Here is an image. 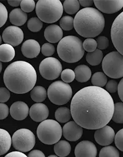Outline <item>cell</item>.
I'll return each instance as SVG.
<instances>
[{"mask_svg": "<svg viewBox=\"0 0 123 157\" xmlns=\"http://www.w3.org/2000/svg\"><path fill=\"white\" fill-rule=\"evenodd\" d=\"M30 118L36 122H42L49 116L48 107L44 103H37L34 104L29 109Z\"/></svg>", "mask_w": 123, "mask_h": 157, "instance_id": "e0dca14e", "label": "cell"}, {"mask_svg": "<svg viewBox=\"0 0 123 157\" xmlns=\"http://www.w3.org/2000/svg\"><path fill=\"white\" fill-rule=\"evenodd\" d=\"M62 7L63 10H64L67 13L73 15L79 11L80 4L77 0H65L62 4Z\"/></svg>", "mask_w": 123, "mask_h": 157, "instance_id": "83f0119b", "label": "cell"}, {"mask_svg": "<svg viewBox=\"0 0 123 157\" xmlns=\"http://www.w3.org/2000/svg\"><path fill=\"white\" fill-rule=\"evenodd\" d=\"M27 157H45V155L40 150H34L28 154Z\"/></svg>", "mask_w": 123, "mask_h": 157, "instance_id": "f6af8a7d", "label": "cell"}, {"mask_svg": "<svg viewBox=\"0 0 123 157\" xmlns=\"http://www.w3.org/2000/svg\"><path fill=\"white\" fill-rule=\"evenodd\" d=\"M60 75L62 82L66 83H69L73 82L75 78V75L74 71L71 69H65L64 70L62 71Z\"/></svg>", "mask_w": 123, "mask_h": 157, "instance_id": "d590c367", "label": "cell"}, {"mask_svg": "<svg viewBox=\"0 0 123 157\" xmlns=\"http://www.w3.org/2000/svg\"><path fill=\"white\" fill-rule=\"evenodd\" d=\"M48 157H58V156H57V155H50V156H49Z\"/></svg>", "mask_w": 123, "mask_h": 157, "instance_id": "816d5d0a", "label": "cell"}, {"mask_svg": "<svg viewBox=\"0 0 123 157\" xmlns=\"http://www.w3.org/2000/svg\"><path fill=\"white\" fill-rule=\"evenodd\" d=\"M76 80L81 83L87 82L92 76L90 68L85 65H80L77 67L74 71Z\"/></svg>", "mask_w": 123, "mask_h": 157, "instance_id": "603a6c76", "label": "cell"}, {"mask_svg": "<svg viewBox=\"0 0 123 157\" xmlns=\"http://www.w3.org/2000/svg\"><path fill=\"white\" fill-rule=\"evenodd\" d=\"M47 91L46 89L41 86H36L31 90L30 97L35 102L41 103L44 101L47 98Z\"/></svg>", "mask_w": 123, "mask_h": 157, "instance_id": "484cf974", "label": "cell"}, {"mask_svg": "<svg viewBox=\"0 0 123 157\" xmlns=\"http://www.w3.org/2000/svg\"><path fill=\"white\" fill-rule=\"evenodd\" d=\"M105 19L98 10L87 7L78 12L73 20V27L84 38H92L98 36L104 30Z\"/></svg>", "mask_w": 123, "mask_h": 157, "instance_id": "3957f363", "label": "cell"}, {"mask_svg": "<svg viewBox=\"0 0 123 157\" xmlns=\"http://www.w3.org/2000/svg\"><path fill=\"white\" fill-rule=\"evenodd\" d=\"M8 18V12L6 6L0 2V28L6 22Z\"/></svg>", "mask_w": 123, "mask_h": 157, "instance_id": "f35d334b", "label": "cell"}, {"mask_svg": "<svg viewBox=\"0 0 123 157\" xmlns=\"http://www.w3.org/2000/svg\"><path fill=\"white\" fill-rule=\"evenodd\" d=\"M91 82L94 86L102 88L106 85L107 78L103 72H97L92 76Z\"/></svg>", "mask_w": 123, "mask_h": 157, "instance_id": "f546056e", "label": "cell"}, {"mask_svg": "<svg viewBox=\"0 0 123 157\" xmlns=\"http://www.w3.org/2000/svg\"><path fill=\"white\" fill-rule=\"evenodd\" d=\"M38 18L46 23H54L61 18L63 7L60 0H39L37 3Z\"/></svg>", "mask_w": 123, "mask_h": 157, "instance_id": "5b68a950", "label": "cell"}, {"mask_svg": "<svg viewBox=\"0 0 123 157\" xmlns=\"http://www.w3.org/2000/svg\"><path fill=\"white\" fill-rule=\"evenodd\" d=\"M35 142L36 139L34 133L25 128L17 130L12 137L14 147L21 152H27L32 150Z\"/></svg>", "mask_w": 123, "mask_h": 157, "instance_id": "9c48e42d", "label": "cell"}, {"mask_svg": "<svg viewBox=\"0 0 123 157\" xmlns=\"http://www.w3.org/2000/svg\"><path fill=\"white\" fill-rule=\"evenodd\" d=\"M10 97L9 90L4 87L0 88V103H5L9 100Z\"/></svg>", "mask_w": 123, "mask_h": 157, "instance_id": "b9f144b4", "label": "cell"}, {"mask_svg": "<svg viewBox=\"0 0 123 157\" xmlns=\"http://www.w3.org/2000/svg\"><path fill=\"white\" fill-rule=\"evenodd\" d=\"M15 51L14 48L9 44L0 45V62H9L14 58Z\"/></svg>", "mask_w": 123, "mask_h": 157, "instance_id": "cb8c5ba5", "label": "cell"}, {"mask_svg": "<svg viewBox=\"0 0 123 157\" xmlns=\"http://www.w3.org/2000/svg\"><path fill=\"white\" fill-rule=\"evenodd\" d=\"M55 51V47L50 43H45L41 47V53L43 55L47 57L52 56L54 54Z\"/></svg>", "mask_w": 123, "mask_h": 157, "instance_id": "74e56055", "label": "cell"}, {"mask_svg": "<svg viewBox=\"0 0 123 157\" xmlns=\"http://www.w3.org/2000/svg\"><path fill=\"white\" fill-rule=\"evenodd\" d=\"M47 94L52 103L57 105H62L69 102L72 98V90L68 83L58 80L50 85Z\"/></svg>", "mask_w": 123, "mask_h": 157, "instance_id": "52a82bcc", "label": "cell"}, {"mask_svg": "<svg viewBox=\"0 0 123 157\" xmlns=\"http://www.w3.org/2000/svg\"><path fill=\"white\" fill-rule=\"evenodd\" d=\"M118 96L121 100L123 101V79H121L118 85V88H117Z\"/></svg>", "mask_w": 123, "mask_h": 157, "instance_id": "7dc6e473", "label": "cell"}, {"mask_svg": "<svg viewBox=\"0 0 123 157\" xmlns=\"http://www.w3.org/2000/svg\"><path fill=\"white\" fill-rule=\"evenodd\" d=\"M9 4L12 7H18L20 5L21 1L20 0H8L7 1Z\"/></svg>", "mask_w": 123, "mask_h": 157, "instance_id": "681fc988", "label": "cell"}, {"mask_svg": "<svg viewBox=\"0 0 123 157\" xmlns=\"http://www.w3.org/2000/svg\"><path fill=\"white\" fill-rule=\"evenodd\" d=\"M4 157H27V156H26L24 153L19 151H14L8 154Z\"/></svg>", "mask_w": 123, "mask_h": 157, "instance_id": "bcb514c9", "label": "cell"}, {"mask_svg": "<svg viewBox=\"0 0 123 157\" xmlns=\"http://www.w3.org/2000/svg\"><path fill=\"white\" fill-rule=\"evenodd\" d=\"M78 1H79L80 4H81L82 7H84L85 8L90 7L93 4V1H92V0H84V1L80 0Z\"/></svg>", "mask_w": 123, "mask_h": 157, "instance_id": "c3c4849f", "label": "cell"}, {"mask_svg": "<svg viewBox=\"0 0 123 157\" xmlns=\"http://www.w3.org/2000/svg\"><path fill=\"white\" fill-rule=\"evenodd\" d=\"M62 65L60 60L52 57L43 59L39 67L41 76L49 80L58 78L62 73Z\"/></svg>", "mask_w": 123, "mask_h": 157, "instance_id": "30bf717a", "label": "cell"}, {"mask_svg": "<svg viewBox=\"0 0 123 157\" xmlns=\"http://www.w3.org/2000/svg\"><path fill=\"white\" fill-rule=\"evenodd\" d=\"M82 47L84 50L88 53L93 52L97 48V41L93 38H87L82 43Z\"/></svg>", "mask_w": 123, "mask_h": 157, "instance_id": "e575fe53", "label": "cell"}, {"mask_svg": "<svg viewBox=\"0 0 123 157\" xmlns=\"http://www.w3.org/2000/svg\"><path fill=\"white\" fill-rule=\"evenodd\" d=\"M1 42H2V38H1V35H0V45H1Z\"/></svg>", "mask_w": 123, "mask_h": 157, "instance_id": "f5cc1de1", "label": "cell"}, {"mask_svg": "<svg viewBox=\"0 0 123 157\" xmlns=\"http://www.w3.org/2000/svg\"><path fill=\"white\" fill-rule=\"evenodd\" d=\"M115 131L110 126L105 125L97 129L94 137L98 144L101 146H109L113 143L115 138Z\"/></svg>", "mask_w": 123, "mask_h": 157, "instance_id": "5bb4252c", "label": "cell"}, {"mask_svg": "<svg viewBox=\"0 0 123 157\" xmlns=\"http://www.w3.org/2000/svg\"><path fill=\"white\" fill-rule=\"evenodd\" d=\"M118 83L114 80H110L105 85V90L108 93H113L117 91Z\"/></svg>", "mask_w": 123, "mask_h": 157, "instance_id": "7bdbcfd3", "label": "cell"}, {"mask_svg": "<svg viewBox=\"0 0 123 157\" xmlns=\"http://www.w3.org/2000/svg\"><path fill=\"white\" fill-rule=\"evenodd\" d=\"M3 80L9 90L15 94H22L33 89L37 82V75L30 63L18 60L6 68Z\"/></svg>", "mask_w": 123, "mask_h": 157, "instance_id": "7a4b0ae2", "label": "cell"}, {"mask_svg": "<svg viewBox=\"0 0 123 157\" xmlns=\"http://www.w3.org/2000/svg\"><path fill=\"white\" fill-rule=\"evenodd\" d=\"M54 151L58 157H67L71 152V146L66 141H59L54 146Z\"/></svg>", "mask_w": 123, "mask_h": 157, "instance_id": "d4e9b609", "label": "cell"}, {"mask_svg": "<svg viewBox=\"0 0 123 157\" xmlns=\"http://www.w3.org/2000/svg\"><path fill=\"white\" fill-rule=\"evenodd\" d=\"M42 22L37 17L30 18L27 22L28 29L32 32H38L42 27Z\"/></svg>", "mask_w": 123, "mask_h": 157, "instance_id": "d6a6232c", "label": "cell"}, {"mask_svg": "<svg viewBox=\"0 0 123 157\" xmlns=\"http://www.w3.org/2000/svg\"><path fill=\"white\" fill-rule=\"evenodd\" d=\"M10 22L14 26H21L27 20V14L24 12L20 8H16L11 11L9 16Z\"/></svg>", "mask_w": 123, "mask_h": 157, "instance_id": "44dd1931", "label": "cell"}, {"mask_svg": "<svg viewBox=\"0 0 123 157\" xmlns=\"http://www.w3.org/2000/svg\"><path fill=\"white\" fill-rule=\"evenodd\" d=\"M21 9L25 13L32 12L35 8V2L34 0H22L20 3Z\"/></svg>", "mask_w": 123, "mask_h": 157, "instance_id": "8d00e7d4", "label": "cell"}, {"mask_svg": "<svg viewBox=\"0 0 123 157\" xmlns=\"http://www.w3.org/2000/svg\"><path fill=\"white\" fill-rule=\"evenodd\" d=\"M99 157H120V153L116 147L106 146L100 151Z\"/></svg>", "mask_w": 123, "mask_h": 157, "instance_id": "1f68e13d", "label": "cell"}, {"mask_svg": "<svg viewBox=\"0 0 123 157\" xmlns=\"http://www.w3.org/2000/svg\"><path fill=\"white\" fill-rule=\"evenodd\" d=\"M123 12L114 20L111 28V39L118 52L123 55Z\"/></svg>", "mask_w": 123, "mask_h": 157, "instance_id": "8fae6325", "label": "cell"}, {"mask_svg": "<svg viewBox=\"0 0 123 157\" xmlns=\"http://www.w3.org/2000/svg\"><path fill=\"white\" fill-rule=\"evenodd\" d=\"M12 144V138L9 133L0 128V156L7 152Z\"/></svg>", "mask_w": 123, "mask_h": 157, "instance_id": "7402d4cb", "label": "cell"}, {"mask_svg": "<svg viewBox=\"0 0 123 157\" xmlns=\"http://www.w3.org/2000/svg\"><path fill=\"white\" fill-rule=\"evenodd\" d=\"M37 134L42 143L48 145L54 144L62 138V126L55 120H45L38 125Z\"/></svg>", "mask_w": 123, "mask_h": 157, "instance_id": "8992f818", "label": "cell"}, {"mask_svg": "<svg viewBox=\"0 0 123 157\" xmlns=\"http://www.w3.org/2000/svg\"><path fill=\"white\" fill-rule=\"evenodd\" d=\"M57 52L59 57L67 63H75L82 59L84 55L82 42L75 36H67L58 42Z\"/></svg>", "mask_w": 123, "mask_h": 157, "instance_id": "277c9868", "label": "cell"}, {"mask_svg": "<svg viewBox=\"0 0 123 157\" xmlns=\"http://www.w3.org/2000/svg\"><path fill=\"white\" fill-rule=\"evenodd\" d=\"M9 109L6 104L0 103V120H4L8 116Z\"/></svg>", "mask_w": 123, "mask_h": 157, "instance_id": "ee69618b", "label": "cell"}, {"mask_svg": "<svg viewBox=\"0 0 123 157\" xmlns=\"http://www.w3.org/2000/svg\"><path fill=\"white\" fill-rule=\"evenodd\" d=\"M2 65L1 63V62H0V73H1V72L2 71Z\"/></svg>", "mask_w": 123, "mask_h": 157, "instance_id": "f907efd6", "label": "cell"}, {"mask_svg": "<svg viewBox=\"0 0 123 157\" xmlns=\"http://www.w3.org/2000/svg\"><path fill=\"white\" fill-rule=\"evenodd\" d=\"M103 54L101 50L96 49L91 53H88L86 55L87 62L92 66L99 65L103 60Z\"/></svg>", "mask_w": 123, "mask_h": 157, "instance_id": "4316f807", "label": "cell"}, {"mask_svg": "<svg viewBox=\"0 0 123 157\" xmlns=\"http://www.w3.org/2000/svg\"><path fill=\"white\" fill-rule=\"evenodd\" d=\"M44 37L49 43H57L63 36V32L61 27L55 24L50 25L44 30Z\"/></svg>", "mask_w": 123, "mask_h": 157, "instance_id": "ffe728a7", "label": "cell"}, {"mask_svg": "<svg viewBox=\"0 0 123 157\" xmlns=\"http://www.w3.org/2000/svg\"><path fill=\"white\" fill-rule=\"evenodd\" d=\"M93 3L100 12L108 14L118 12L123 7V0H95Z\"/></svg>", "mask_w": 123, "mask_h": 157, "instance_id": "4fadbf2b", "label": "cell"}, {"mask_svg": "<svg viewBox=\"0 0 123 157\" xmlns=\"http://www.w3.org/2000/svg\"><path fill=\"white\" fill-rule=\"evenodd\" d=\"M97 44L98 49L99 50H105L106 49L109 45V40L105 36H99L97 39Z\"/></svg>", "mask_w": 123, "mask_h": 157, "instance_id": "ab89813d", "label": "cell"}, {"mask_svg": "<svg viewBox=\"0 0 123 157\" xmlns=\"http://www.w3.org/2000/svg\"><path fill=\"white\" fill-rule=\"evenodd\" d=\"M63 136L70 141H76L82 136L83 129L74 121L67 122L62 128Z\"/></svg>", "mask_w": 123, "mask_h": 157, "instance_id": "9a60e30c", "label": "cell"}, {"mask_svg": "<svg viewBox=\"0 0 123 157\" xmlns=\"http://www.w3.org/2000/svg\"><path fill=\"white\" fill-rule=\"evenodd\" d=\"M29 113L28 105L24 101H18L14 102L10 106V114L12 117L16 120H23Z\"/></svg>", "mask_w": 123, "mask_h": 157, "instance_id": "d6986e66", "label": "cell"}, {"mask_svg": "<svg viewBox=\"0 0 123 157\" xmlns=\"http://www.w3.org/2000/svg\"><path fill=\"white\" fill-rule=\"evenodd\" d=\"M70 110L74 121L81 128L98 129L107 125L112 120L114 101L105 90L90 86L74 95Z\"/></svg>", "mask_w": 123, "mask_h": 157, "instance_id": "6da1fadb", "label": "cell"}, {"mask_svg": "<svg viewBox=\"0 0 123 157\" xmlns=\"http://www.w3.org/2000/svg\"><path fill=\"white\" fill-rule=\"evenodd\" d=\"M102 68L104 74L108 77L121 78L123 76V55L118 52L109 53L103 59Z\"/></svg>", "mask_w": 123, "mask_h": 157, "instance_id": "ba28073f", "label": "cell"}, {"mask_svg": "<svg viewBox=\"0 0 123 157\" xmlns=\"http://www.w3.org/2000/svg\"><path fill=\"white\" fill-rule=\"evenodd\" d=\"M2 36L5 44L12 47H16L19 45L22 42L24 33L20 27L11 25L4 29Z\"/></svg>", "mask_w": 123, "mask_h": 157, "instance_id": "7c38bea8", "label": "cell"}, {"mask_svg": "<svg viewBox=\"0 0 123 157\" xmlns=\"http://www.w3.org/2000/svg\"><path fill=\"white\" fill-rule=\"evenodd\" d=\"M123 129H121L115 136V138H114L115 145L118 147V149L121 151H123Z\"/></svg>", "mask_w": 123, "mask_h": 157, "instance_id": "60d3db41", "label": "cell"}, {"mask_svg": "<svg viewBox=\"0 0 123 157\" xmlns=\"http://www.w3.org/2000/svg\"><path fill=\"white\" fill-rule=\"evenodd\" d=\"M74 18L70 16H64L62 17L60 21V27L65 31H70L73 29Z\"/></svg>", "mask_w": 123, "mask_h": 157, "instance_id": "836d02e7", "label": "cell"}, {"mask_svg": "<svg viewBox=\"0 0 123 157\" xmlns=\"http://www.w3.org/2000/svg\"><path fill=\"white\" fill-rule=\"evenodd\" d=\"M55 116L58 122L67 123L72 117L70 110L67 107H60L57 109L55 113Z\"/></svg>", "mask_w": 123, "mask_h": 157, "instance_id": "f1b7e54d", "label": "cell"}, {"mask_svg": "<svg viewBox=\"0 0 123 157\" xmlns=\"http://www.w3.org/2000/svg\"><path fill=\"white\" fill-rule=\"evenodd\" d=\"M41 48L39 43L34 39L26 40L21 46L22 55L27 58L32 59L37 57L40 54Z\"/></svg>", "mask_w": 123, "mask_h": 157, "instance_id": "ac0fdd59", "label": "cell"}, {"mask_svg": "<svg viewBox=\"0 0 123 157\" xmlns=\"http://www.w3.org/2000/svg\"><path fill=\"white\" fill-rule=\"evenodd\" d=\"M97 149L95 144L90 141H82L75 149V157H96Z\"/></svg>", "mask_w": 123, "mask_h": 157, "instance_id": "2e32d148", "label": "cell"}, {"mask_svg": "<svg viewBox=\"0 0 123 157\" xmlns=\"http://www.w3.org/2000/svg\"><path fill=\"white\" fill-rule=\"evenodd\" d=\"M123 105L122 102L114 103V110L112 119L117 123L122 124L123 123Z\"/></svg>", "mask_w": 123, "mask_h": 157, "instance_id": "4dcf8cb0", "label": "cell"}]
</instances>
